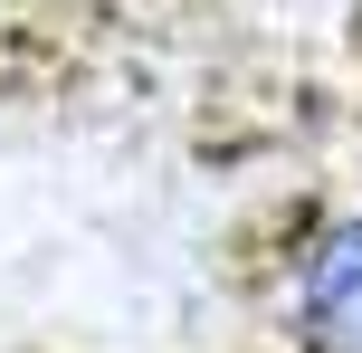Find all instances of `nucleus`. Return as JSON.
Wrapping results in <instances>:
<instances>
[{"label":"nucleus","instance_id":"nucleus-1","mask_svg":"<svg viewBox=\"0 0 362 353\" xmlns=\"http://www.w3.org/2000/svg\"><path fill=\"white\" fill-rule=\"evenodd\" d=\"M286 335L296 353H362V210L305 229L286 267Z\"/></svg>","mask_w":362,"mask_h":353}]
</instances>
